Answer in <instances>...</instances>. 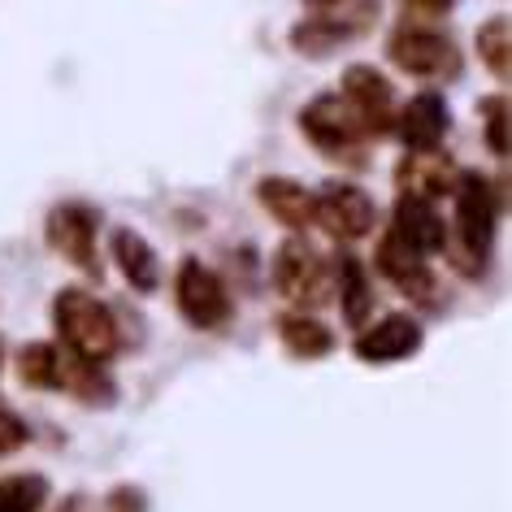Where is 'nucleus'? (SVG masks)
<instances>
[{
  "instance_id": "f257e3e1",
  "label": "nucleus",
  "mask_w": 512,
  "mask_h": 512,
  "mask_svg": "<svg viewBox=\"0 0 512 512\" xmlns=\"http://www.w3.org/2000/svg\"><path fill=\"white\" fill-rule=\"evenodd\" d=\"M495 187L482 174H465L456 183V239L443 243L447 261L460 274H482L486 256H491V239H495Z\"/></svg>"
},
{
  "instance_id": "f03ea898",
  "label": "nucleus",
  "mask_w": 512,
  "mask_h": 512,
  "mask_svg": "<svg viewBox=\"0 0 512 512\" xmlns=\"http://www.w3.org/2000/svg\"><path fill=\"white\" fill-rule=\"evenodd\" d=\"M53 317H57V335L61 343L79 356V361H92V365H105L113 352H118V322L113 313L100 304L92 291H61L57 304H53Z\"/></svg>"
},
{
  "instance_id": "7ed1b4c3",
  "label": "nucleus",
  "mask_w": 512,
  "mask_h": 512,
  "mask_svg": "<svg viewBox=\"0 0 512 512\" xmlns=\"http://www.w3.org/2000/svg\"><path fill=\"white\" fill-rule=\"evenodd\" d=\"M178 313L187 317L196 330H217L230 322V296L209 265H200L196 256L178 265V283H174Z\"/></svg>"
},
{
  "instance_id": "20e7f679",
  "label": "nucleus",
  "mask_w": 512,
  "mask_h": 512,
  "mask_svg": "<svg viewBox=\"0 0 512 512\" xmlns=\"http://www.w3.org/2000/svg\"><path fill=\"white\" fill-rule=\"evenodd\" d=\"M300 126H304V135H309L313 144L326 152V157H348V148H356V144H361V135H365L356 109L343 96L313 100V105L300 113Z\"/></svg>"
},
{
  "instance_id": "39448f33",
  "label": "nucleus",
  "mask_w": 512,
  "mask_h": 512,
  "mask_svg": "<svg viewBox=\"0 0 512 512\" xmlns=\"http://www.w3.org/2000/svg\"><path fill=\"white\" fill-rule=\"evenodd\" d=\"M374 200L352 183H330L322 196H313V222H322L335 239H361L374 230Z\"/></svg>"
},
{
  "instance_id": "423d86ee",
  "label": "nucleus",
  "mask_w": 512,
  "mask_h": 512,
  "mask_svg": "<svg viewBox=\"0 0 512 512\" xmlns=\"http://www.w3.org/2000/svg\"><path fill=\"white\" fill-rule=\"evenodd\" d=\"M274 283L291 304H322L330 278H326V265L300 239H291L274 256Z\"/></svg>"
},
{
  "instance_id": "0eeeda50",
  "label": "nucleus",
  "mask_w": 512,
  "mask_h": 512,
  "mask_svg": "<svg viewBox=\"0 0 512 512\" xmlns=\"http://www.w3.org/2000/svg\"><path fill=\"white\" fill-rule=\"evenodd\" d=\"M48 243L79 270L96 274V213L87 204H57L48 217Z\"/></svg>"
},
{
  "instance_id": "6e6552de",
  "label": "nucleus",
  "mask_w": 512,
  "mask_h": 512,
  "mask_svg": "<svg viewBox=\"0 0 512 512\" xmlns=\"http://www.w3.org/2000/svg\"><path fill=\"white\" fill-rule=\"evenodd\" d=\"M421 348V326L404 313H391L374 322L369 330L356 335V356L365 365H395V361H408Z\"/></svg>"
},
{
  "instance_id": "1a4fd4ad",
  "label": "nucleus",
  "mask_w": 512,
  "mask_h": 512,
  "mask_svg": "<svg viewBox=\"0 0 512 512\" xmlns=\"http://www.w3.org/2000/svg\"><path fill=\"white\" fill-rule=\"evenodd\" d=\"M343 100L356 109L369 135L391 131V83H382V74H374L369 66H352L343 74Z\"/></svg>"
},
{
  "instance_id": "9d476101",
  "label": "nucleus",
  "mask_w": 512,
  "mask_h": 512,
  "mask_svg": "<svg viewBox=\"0 0 512 512\" xmlns=\"http://www.w3.org/2000/svg\"><path fill=\"white\" fill-rule=\"evenodd\" d=\"M378 270L391 278L395 287L404 291V296H421V300H430L434 296V274L426 270V261H421V252L417 248H408V243L395 235L382 239V248H378Z\"/></svg>"
},
{
  "instance_id": "9b49d317",
  "label": "nucleus",
  "mask_w": 512,
  "mask_h": 512,
  "mask_svg": "<svg viewBox=\"0 0 512 512\" xmlns=\"http://www.w3.org/2000/svg\"><path fill=\"white\" fill-rule=\"evenodd\" d=\"M391 230L408 243V248H417L421 256L443 252V243H447V222L430 209L426 196H404L400 204H395V226Z\"/></svg>"
},
{
  "instance_id": "f8f14e48",
  "label": "nucleus",
  "mask_w": 512,
  "mask_h": 512,
  "mask_svg": "<svg viewBox=\"0 0 512 512\" xmlns=\"http://www.w3.org/2000/svg\"><path fill=\"white\" fill-rule=\"evenodd\" d=\"M391 57L395 66L408 70V74H456L460 70V57L456 48L439 40V35H395L391 44Z\"/></svg>"
},
{
  "instance_id": "ddd939ff",
  "label": "nucleus",
  "mask_w": 512,
  "mask_h": 512,
  "mask_svg": "<svg viewBox=\"0 0 512 512\" xmlns=\"http://www.w3.org/2000/svg\"><path fill=\"white\" fill-rule=\"evenodd\" d=\"M447 122L452 118H447V105L439 96H417V100H408V109L400 113V135L413 152L439 148L447 135Z\"/></svg>"
},
{
  "instance_id": "4468645a",
  "label": "nucleus",
  "mask_w": 512,
  "mask_h": 512,
  "mask_svg": "<svg viewBox=\"0 0 512 512\" xmlns=\"http://www.w3.org/2000/svg\"><path fill=\"white\" fill-rule=\"evenodd\" d=\"M113 261H118V270L126 274V283L135 291H157V283H161L157 252H152L148 239H139L135 230H118V235H113Z\"/></svg>"
},
{
  "instance_id": "2eb2a0df",
  "label": "nucleus",
  "mask_w": 512,
  "mask_h": 512,
  "mask_svg": "<svg viewBox=\"0 0 512 512\" xmlns=\"http://www.w3.org/2000/svg\"><path fill=\"white\" fill-rule=\"evenodd\" d=\"M400 178L408 187H417V196H447L456 187V170L439 148H421L400 165Z\"/></svg>"
},
{
  "instance_id": "dca6fc26",
  "label": "nucleus",
  "mask_w": 512,
  "mask_h": 512,
  "mask_svg": "<svg viewBox=\"0 0 512 512\" xmlns=\"http://www.w3.org/2000/svg\"><path fill=\"white\" fill-rule=\"evenodd\" d=\"M66 369H70V356H61V348H53V343H27L18 352V378L35 391H61Z\"/></svg>"
},
{
  "instance_id": "f3484780",
  "label": "nucleus",
  "mask_w": 512,
  "mask_h": 512,
  "mask_svg": "<svg viewBox=\"0 0 512 512\" xmlns=\"http://www.w3.org/2000/svg\"><path fill=\"white\" fill-rule=\"evenodd\" d=\"M256 196H261L265 209H270L278 222H287L291 230H300V226L313 222V196L300 183H291V178H265Z\"/></svg>"
},
{
  "instance_id": "a211bd4d",
  "label": "nucleus",
  "mask_w": 512,
  "mask_h": 512,
  "mask_svg": "<svg viewBox=\"0 0 512 512\" xmlns=\"http://www.w3.org/2000/svg\"><path fill=\"white\" fill-rule=\"evenodd\" d=\"M278 339H283V343H287V352H291V356H300V361H317V356H326L330 348H335V335H330L322 322L304 317V313L278 317Z\"/></svg>"
},
{
  "instance_id": "6ab92c4d",
  "label": "nucleus",
  "mask_w": 512,
  "mask_h": 512,
  "mask_svg": "<svg viewBox=\"0 0 512 512\" xmlns=\"http://www.w3.org/2000/svg\"><path fill=\"white\" fill-rule=\"evenodd\" d=\"M44 499H48V478H40V473L0 478V512H40Z\"/></svg>"
},
{
  "instance_id": "aec40b11",
  "label": "nucleus",
  "mask_w": 512,
  "mask_h": 512,
  "mask_svg": "<svg viewBox=\"0 0 512 512\" xmlns=\"http://www.w3.org/2000/svg\"><path fill=\"white\" fill-rule=\"evenodd\" d=\"M343 313H348V322L352 326H361L369 313H374V291H369L365 283V270H361V261L356 256H343Z\"/></svg>"
},
{
  "instance_id": "412c9836",
  "label": "nucleus",
  "mask_w": 512,
  "mask_h": 512,
  "mask_svg": "<svg viewBox=\"0 0 512 512\" xmlns=\"http://www.w3.org/2000/svg\"><path fill=\"white\" fill-rule=\"evenodd\" d=\"M478 53H482L486 66L504 79V74H508V22L504 18H491L478 31Z\"/></svg>"
},
{
  "instance_id": "4be33fe9",
  "label": "nucleus",
  "mask_w": 512,
  "mask_h": 512,
  "mask_svg": "<svg viewBox=\"0 0 512 512\" xmlns=\"http://www.w3.org/2000/svg\"><path fill=\"white\" fill-rule=\"evenodd\" d=\"M482 113H486V144H491L495 157H504L508 152V100L504 96L482 100Z\"/></svg>"
},
{
  "instance_id": "5701e85b",
  "label": "nucleus",
  "mask_w": 512,
  "mask_h": 512,
  "mask_svg": "<svg viewBox=\"0 0 512 512\" xmlns=\"http://www.w3.org/2000/svg\"><path fill=\"white\" fill-rule=\"evenodd\" d=\"M31 434H27V426L14 417V413H0V456H9V452H18L22 443H27Z\"/></svg>"
},
{
  "instance_id": "b1692460",
  "label": "nucleus",
  "mask_w": 512,
  "mask_h": 512,
  "mask_svg": "<svg viewBox=\"0 0 512 512\" xmlns=\"http://www.w3.org/2000/svg\"><path fill=\"white\" fill-rule=\"evenodd\" d=\"M109 512H144V495H139L135 486H122V491H113Z\"/></svg>"
},
{
  "instance_id": "393cba45",
  "label": "nucleus",
  "mask_w": 512,
  "mask_h": 512,
  "mask_svg": "<svg viewBox=\"0 0 512 512\" xmlns=\"http://www.w3.org/2000/svg\"><path fill=\"white\" fill-rule=\"evenodd\" d=\"M408 5H417L421 14H443V9L452 5V0H408Z\"/></svg>"
}]
</instances>
